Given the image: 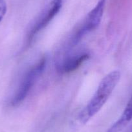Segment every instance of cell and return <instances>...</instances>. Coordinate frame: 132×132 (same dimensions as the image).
<instances>
[{
    "instance_id": "obj_1",
    "label": "cell",
    "mask_w": 132,
    "mask_h": 132,
    "mask_svg": "<svg viewBox=\"0 0 132 132\" xmlns=\"http://www.w3.org/2000/svg\"><path fill=\"white\" fill-rule=\"evenodd\" d=\"M120 78V72L118 70L113 71L104 77L89 103L80 113L78 119L81 123H87L103 108Z\"/></svg>"
},
{
    "instance_id": "obj_2",
    "label": "cell",
    "mask_w": 132,
    "mask_h": 132,
    "mask_svg": "<svg viewBox=\"0 0 132 132\" xmlns=\"http://www.w3.org/2000/svg\"><path fill=\"white\" fill-rule=\"evenodd\" d=\"M106 2V0H99L95 7L86 15L83 21L71 35L66 47L67 51L73 49L84 36L98 27L102 21Z\"/></svg>"
},
{
    "instance_id": "obj_3",
    "label": "cell",
    "mask_w": 132,
    "mask_h": 132,
    "mask_svg": "<svg viewBox=\"0 0 132 132\" xmlns=\"http://www.w3.org/2000/svg\"><path fill=\"white\" fill-rule=\"evenodd\" d=\"M46 63L47 57L43 56L25 72L16 92L11 98V106H18L26 98L31 89L44 72Z\"/></svg>"
},
{
    "instance_id": "obj_4",
    "label": "cell",
    "mask_w": 132,
    "mask_h": 132,
    "mask_svg": "<svg viewBox=\"0 0 132 132\" xmlns=\"http://www.w3.org/2000/svg\"><path fill=\"white\" fill-rule=\"evenodd\" d=\"M65 0H51L33 23L27 34V42L30 43L33 38L46 27L54 18L62 8Z\"/></svg>"
},
{
    "instance_id": "obj_5",
    "label": "cell",
    "mask_w": 132,
    "mask_h": 132,
    "mask_svg": "<svg viewBox=\"0 0 132 132\" xmlns=\"http://www.w3.org/2000/svg\"><path fill=\"white\" fill-rule=\"evenodd\" d=\"M89 56V53L86 50H79L71 53L65 51L62 60L58 61L57 63V71L62 74L71 73L80 67Z\"/></svg>"
},
{
    "instance_id": "obj_6",
    "label": "cell",
    "mask_w": 132,
    "mask_h": 132,
    "mask_svg": "<svg viewBox=\"0 0 132 132\" xmlns=\"http://www.w3.org/2000/svg\"><path fill=\"white\" fill-rule=\"evenodd\" d=\"M132 120V96L119 119L111 125L107 132H120Z\"/></svg>"
},
{
    "instance_id": "obj_7",
    "label": "cell",
    "mask_w": 132,
    "mask_h": 132,
    "mask_svg": "<svg viewBox=\"0 0 132 132\" xmlns=\"http://www.w3.org/2000/svg\"><path fill=\"white\" fill-rule=\"evenodd\" d=\"M7 6L5 0H0V16L4 17L7 12Z\"/></svg>"
},
{
    "instance_id": "obj_8",
    "label": "cell",
    "mask_w": 132,
    "mask_h": 132,
    "mask_svg": "<svg viewBox=\"0 0 132 132\" xmlns=\"http://www.w3.org/2000/svg\"><path fill=\"white\" fill-rule=\"evenodd\" d=\"M3 17H2V16H0V22H1V21H2V19H3Z\"/></svg>"
}]
</instances>
